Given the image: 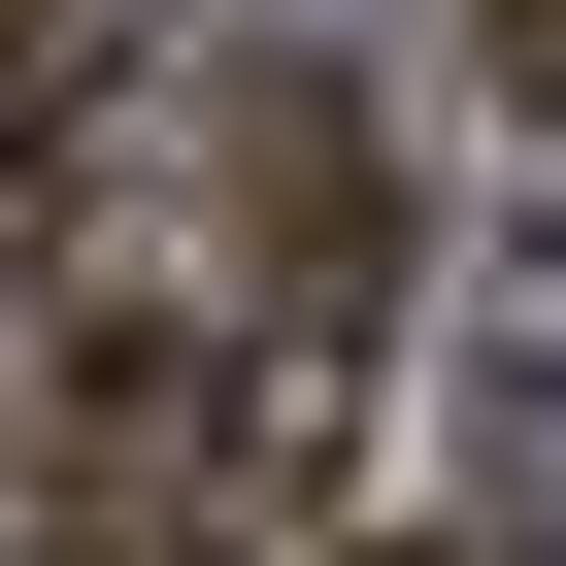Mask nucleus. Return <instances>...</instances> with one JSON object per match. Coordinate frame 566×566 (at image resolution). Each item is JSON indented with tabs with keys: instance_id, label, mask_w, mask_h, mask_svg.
<instances>
[{
	"instance_id": "f257e3e1",
	"label": "nucleus",
	"mask_w": 566,
	"mask_h": 566,
	"mask_svg": "<svg viewBox=\"0 0 566 566\" xmlns=\"http://www.w3.org/2000/svg\"><path fill=\"white\" fill-rule=\"evenodd\" d=\"M34 566H233L200 467H34Z\"/></svg>"
},
{
	"instance_id": "f03ea898",
	"label": "nucleus",
	"mask_w": 566,
	"mask_h": 566,
	"mask_svg": "<svg viewBox=\"0 0 566 566\" xmlns=\"http://www.w3.org/2000/svg\"><path fill=\"white\" fill-rule=\"evenodd\" d=\"M467 34H500V101H566V0H467Z\"/></svg>"
},
{
	"instance_id": "7ed1b4c3",
	"label": "nucleus",
	"mask_w": 566,
	"mask_h": 566,
	"mask_svg": "<svg viewBox=\"0 0 566 566\" xmlns=\"http://www.w3.org/2000/svg\"><path fill=\"white\" fill-rule=\"evenodd\" d=\"M334 566H533V533H334Z\"/></svg>"
}]
</instances>
